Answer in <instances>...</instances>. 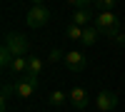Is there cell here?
<instances>
[{
  "label": "cell",
  "mask_w": 125,
  "mask_h": 112,
  "mask_svg": "<svg viewBox=\"0 0 125 112\" xmlns=\"http://www.w3.org/2000/svg\"><path fill=\"white\" fill-rule=\"evenodd\" d=\"M3 45L13 52L15 57H25L30 52V43H28V37L23 33H8L5 40H3Z\"/></svg>",
  "instance_id": "obj_1"
},
{
  "label": "cell",
  "mask_w": 125,
  "mask_h": 112,
  "mask_svg": "<svg viewBox=\"0 0 125 112\" xmlns=\"http://www.w3.org/2000/svg\"><path fill=\"white\" fill-rule=\"evenodd\" d=\"M48 20H50V8L48 5H33L25 15L28 27H45Z\"/></svg>",
  "instance_id": "obj_2"
},
{
  "label": "cell",
  "mask_w": 125,
  "mask_h": 112,
  "mask_svg": "<svg viewBox=\"0 0 125 112\" xmlns=\"http://www.w3.org/2000/svg\"><path fill=\"white\" fill-rule=\"evenodd\" d=\"M65 65L70 72H83V70L88 67V55L80 52V50H70V52H65Z\"/></svg>",
  "instance_id": "obj_3"
},
{
  "label": "cell",
  "mask_w": 125,
  "mask_h": 112,
  "mask_svg": "<svg viewBox=\"0 0 125 112\" xmlns=\"http://www.w3.org/2000/svg\"><path fill=\"white\" fill-rule=\"evenodd\" d=\"M95 107L100 112H113L118 107V95L113 92V90H103V92L95 95Z\"/></svg>",
  "instance_id": "obj_4"
},
{
  "label": "cell",
  "mask_w": 125,
  "mask_h": 112,
  "mask_svg": "<svg viewBox=\"0 0 125 112\" xmlns=\"http://www.w3.org/2000/svg\"><path fill=\"white\" fill-rule=\"evenodd\" d=\"M35 90H38V80H35V77H25V75H23V80H18V82H15V95H18L20 100L33 97Z\"/></svg>",
  "instance_id": "obj_5"
},
{
  "label": "cell",
  "mask_w": 125,
  "mask_h": 112,
  "mask_svg": "<svg viewBox=\"0 0 125 112\" xmlns=\"http://www.w3.org/2000/svg\"><path fill=\"white\" fill-rule=\"evenodd\" d=\"M93 25H95L98 30H105V27L120 25V23H118V15L113 13V10H98V13H95V20H93Z\"/></svg>",
  "instance_id": "obj_6"
},
{
  "label": "cell",
  "mask_w": 125,
  "mask_h": 112,
  "mask_svg": "<svg viewBox=\"0 0 125 112\" xmlns=\"http://www.w3.org/2000/svg\"><path fill=\"white\" fill-rule=\"evenodd\" d=\"M68 97H70V102H73L75 110H85L88 102H90V95H88L85 87H73L70 92H68Z\"/></svg>",
  "instance_id": "obj_7"
},
{
  "label": "cell",
  "mask_w": 125,
  "mask_h": 112,
  "mask_svg": "<svg viewBox=\"0 0 125 112\" xmlns=\"http://www.w3.org/2000/svg\"><path fill=\"white\" fill-rule=\"evenodd\" d=\"M93 20H95V13L90 8H75V13H73V23L75 25L88 27V25H93Z\"/></svg>",
  "instance_id": "obj_8"
},
{
  "label": "cell",
  "mask_w": 125,
  "mask_h": 112,
  "mask_svg": "<svg viewBox=\"0 0 125 112\" xmlns=\"http://www.w3.org/2000/svg\"><path fill=\"white\" fill-rule=\"evenodd\" d=\"M43 57H38V55H33V57H28V70H25V77H40V72H43Z\"/></svg>",
  "instance_id": "obj_9"
},
{
  "label": "cell",
  "mask_w": 125,
  "mask_h": 112,
  "mask_svg": "<svg viewBox=\"0 0 125 112\" xmlns=\"http://www.w3.org/2000/svg\"><path fill=\"white\" fill-rule=\"evenodd\" d=\"M100 37V30L95 27V25H88L85 30H83V37H80V45L83 47H93L95 45V40Z\"/></svg>",
  "instance_id": "obj_10"
},
{
  "label": "cell",
  "mask_w": 125,
  "mask_h": 112,
  "mask_svg": "<svg viewBox=\"0 0 125 112\" xmlns=\"http://www.w3.org/2000/svg\"><path fill=\"white\" fill-rule=\"evenodd\" d=\"M8 70H10L15 77H18V75H25V70H28V57H13V62H10Z\"/></svg>",
  "instance_id": "obj_11"
},
{
  "label": "cell",
  "mask_w": 125,
  "mask_h": 112,
  "mask_svg": "<svg viewBox=\"0 0 125 112\" xmlns=\"http://www.w3.org/2000/svg\"><path fill=\"white\" fill-rule=\"evenodd\" d=\"M83 30H85V27H80V25H75V23H70V25L65 27V37H68V40H75V43H80Z\"/></svg>",
  "instance_id": "obj_12"
},
{
  "label": "cell",
  "mask_w": 125,
  "mask_h": 112,
  "mask_svg": "<svg viewBox=\"0 0 125 112\" xmlns=\"http://www.w3.org/2000/svg\"><path fill=\"white\" fill-rule=\"evenodd\" d=\"M65 100H70L62 90H55V92H50V97H48V105H53V107H60Z\"/></svg>",
  "instance_id": "obj_13"
},
{
  "label": "cell",
  "mask_w": 125,
  "mask_h": 112,
  "mask_svg": "<svg viewBox=\"0 0 125 112\" xmlns=\"http://www.w3.org/2000/svg\"><path fill=\"white\" fill-rule=\"evenodd\" d=\"M48 62H50V65L65 62V52H62L60 47H53V50H50V52H48Z\"/></svg>",
  "instance_id": "obj_14"
},
{
  "label": "cell",
  "mask_w": 125,
  "mask_h": 112,
  "mask_svg": "<svg viewBox=\"0 0 125 112\" xmlns=\"http://www.w3.org/2000/svg\"><path fill=\"white\" fill-rule=\"evenodd\" d=\"M120 33H123V25H113V27H105V30H100V35H103V37H110L113 43L118 40V35H120Z\"/></svg>",
  "instance_id": "obj_15"
},
{
  "label": "cell",
  "mask_w": 125,
  "mask_h": 112,
  "mask_svg": "<svg viewBox=\"0 0 125 112\" xmlns=\"http://www.w3.org/2000/svg\"><path fill=\"white\" fill-rule=\"evenodd\" d=\"M15 92V85H3V97H0V112H5L8 107V97Z\"/></svg>",
  "instance_id": "obj_16"
},
{
  "label": "cell",
  "mask_w": 125,
  "mask_h": 112,
  "mask_svg": "<svg viewBox=\"0 0 125 112\" xmlns=\"http://www.w3.org/2000/svg\"><path fill=\"white\" fill-rule=\"evenodd\" d=\"M13 57H15V55H13V52H10V50H8L5 45H3V47H0V65H3L5 70L10 67V62H13Z\"/></svg>",
  "instance_id": "obj_17"
},
{
  "label": "cell",
  "mask_w": 125,
  "mask_h": 112,
  "mask_svg": "<svg viewBox=\"0 0 125 112\" xmlns=\"http://www.w3.org/2000/svg\"><path fill=\"white\" fill-rule=\"evenodd\" d=\"M115 3H118V0H93V5H95L98 10H113Z\"/></svg>",
  "instance_id": "obj_18"
},
{
  "label": "cell",
  "mask_w": 125,
  "mask_h": 112,
  "mask_svg": "<svg viewBox=\"0 0 125 112\" xmlns=\"http://www.w3.org/2000/svg\"><path fill=\"white\" fill-rule=\"evenodd\" d=\"M70 5H75V8H90L93 5V0H68Z\"/></svg>",
  "instance_id": "obj_19"
},
{
  "label": "cell",
  "mask_w": 125,
  "mask_h": 112,
  "mask_svg": "<svg viewBox=\"0 0 125 112\" xmlns=\"http://www.w3.org/2000/svg\"><path fill=\"white\" fill-rule=\"evenodd\" d=\"M33 5H45V0H33Z\"/></svg>",
  "instance_id": "obj_20"
},
{
  "label": "cell",
  "mask_w": 125,
  "mask_h": 112,
  "mask_svg": "<svg viewBox=\"0 0 125 112\" xmlns=\"http://www.w3.org/2000/svg\"><path fill=\"white\" fill-rule=\"evenodd\" d=\"M123 33H125V20H123Z\"/></svg>",
  "instance_id": "obj_21"
}]
</instances>
